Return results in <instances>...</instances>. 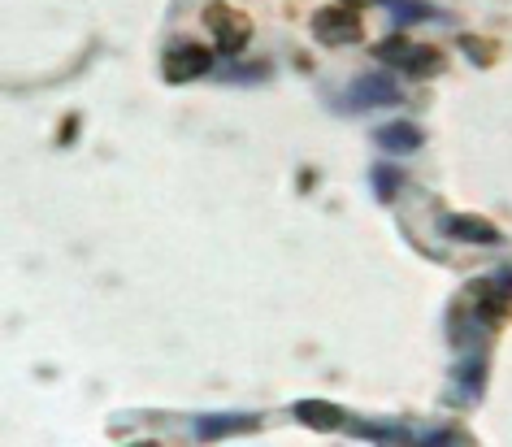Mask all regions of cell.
<instances>
[{
  "mask_svg": "<svg viewBox=\"0 0 512 447\" xmlns=\"http://www.w3.org/2000/svg\"><path fill=\"white\" fill-rule=\"evenodd\" d=\"M313 40L322 48H348V44H361L365 40V22L352 5H326L313 14Z\"/></svg>",
  "mask_w": 512,
  "mask_h": 447,
  "instance_id": "cell-1",
  "label": "cell"
},
{
  "mask_svg": "<svg viewBox=\"0 0 512 447\" xmlns=\"http://www.w3.org/2000/svg\"><path fill=\"white\" fill-rule=\"evenodd\" d=\"M204 27L213 31V40H217V48L222 53H243L248 48V40H252V18L243 14V9H235V5H226V0H213L209 9H204Z\"/></svg>",
  "mask_w": 512,
  "mask_h": 447,
  "instance_id": "cell-2",
  "label": "cell"
},
{
  "mask_svg": "<svg viewBox=\"0 0 512 447\" xmlns=\"http://www.w3.org/2000/svg\"><path fill=\"white\" fill-rule=\"evenodd\" d=\"M209 70H213V53L204 44H174L161 57L165 83H191V79H204Z\"/></svg>",
  "mask_w": 512,
  "mask_h": 447,
  "instance_id": "cell-3",
  "label": "cell"
},
{
  "mask_svg": "<svg viewBox=\"0 0 512 447\" xmlns=\"http://www.w3.org/2000/svg\"><path fill=\"white\" fill-rule=\"evenodd\" d=\"M400 100V87H395L391 74H361L348 92L352 109H374V105H395Z\"/></svg>",
  "mask_w": 512,
  "mask_h": 447,
  "instance_id": "cell-4",
  "label": "cell"
},
{
  "mask_svg": "<svg viewBox=\"0 0 512 447\" xmlns=\"http://www.w3.org/2000/svg\"><path fill=\"white\" fill-rule=\"evenodd\" d=\"M374 144L382 152H417L421 144H426V131H421L417 122H387V126H378L374 131Z\"/></svg>",
  "mask_w": 512,
  "mask_h": 447,
  "instance_id": "cell-5",
  "label": "cell"
},
{
  "mask_svg": "<svg viewBox=\"0 0 512 447\" xmlns=\"http://www.w3.org/2000/svg\"><path fill=\"white\" fill-rule=\"evenodd\" d=\"M261 426L256 413H213L196 421V439H226V434H248Z\"/></svg>",
  "mask_w": 512,
  "mask_h": 447,
  "instance_id": "cell-6",
  "label": "cell"
},
{
  "mask_svg": "<svg viewBox=\"0 0 512 447\" xmlns=\"http://www.w3.org/2000/svg\"><path fill=\"white\" fill-rule=\"evenodd\" d=\"M291 413H296L309 430H343V426L352 421L339 404H330V400H300L296 408H291Z\"/></svg>",
  "mask_w": 512,
  "mask_h": 447,
  "instance_id": "cell-7",
  "label": "cell"
},
{
  "mask_svg": "<svg viewBox=\"0 0 512 447\" xmlns=\"http://www.w3.org/2000/svg\"><path fill=\"white\" fill-rule=\"evenodd\" d=\"M443 235L465 239V244H499V226L482 222V217H469V213H452V217H443Z\"/></svg>",
  "mask_w": 512,
  "mask_h": 447,
  "instance_id": "cell-8",
  "label": "cell"
},
{
  "mask_svg": "<svg viewBox=\"0 0 512 447\" xmlns=\"http://www.w3.org/2000/svg\"><path fill=\"white\" fill-rule=\"evenodd\" d=\"M400 70L408 79H439V74H447V57H443V48H434V44H413V53H408Z\"/></svg>",
  "mask_w": 512,
  "mask_h": 447,
  "instance_id": "cell-9",
  "label": "cell"
},
{
  "mask_svg": "<svg viewBox=\"0 0 512 447\" xmlns=\"http://www.w3.org/2000/svg\"><path fill=\"white\" fill-rule=\"evenodd\" d=\"M456 382L465 387L469 400H478V395H482V382H486V356H482V348H478V352H469L465 361L456 365Z\"/></svg>",
  "mask_w": 512,
  "mask_h": 447,
  "instance_id": "cell-10",
  "label": "cell"
},
{
  "mask_svg": "<svg viewBox=\"0 0 512 447\" xmlns=\"http://www.w3.org/2000/svg\"><path fill=\"white\" fill-rule=\"evenodd\" d=\"M413 44H417V40H404V35H387L382 44H374V61H382V66H395V70H400L404 61H408V53H413Z\"/></svg>",
  "mask_w": 512,
  "mask_h": 447,
  "instance_id": "cell-11",
  "label": "cell"
},
{
  "mask_svg": "<svg viewBox=\"0 0 512 447\" xmlns=\"http://www.w3.org/2000/svg\"><path fill=\"white\" fill-rule=\"evenodd\" d=\"M460 48H465V57L473 66H495L499 61V44L486 40V35H460Z\"/></svg>",
  "mask_w": 512,
  "mask_h": 447,
  "instance_id": "cell-12",
  "label": "cell"
},
{
  "mask_svg": "<svg viewBox=\"0 0 512 447\" xmlns=\"http://www.w3.org/2000/svg\"><path fill=\"white\" fill-rule=\"evenodd\" d=\"M369 178H374V196L378 200H395V191L404 187V174L395 170V165H374V174Z\"/></svg>",
  "mask_w": 512,
  "mask_h": 447,
  "instance_id": "cell-13",
  "label": "cell"
},
{
  "mask_svg": "<svg viewBox=\"0 0 512 447\" xmlns=\"http://www.w3.org/2000/svg\"><path fill=\"white\" fill-rule=\"evenodd\" d=\"M391 14L400 22H421V18H434V9H426L421 0H391Z\"/></svg>",
  "mask_w": 512,
  "mask_h": 447,
  "instance_id": "cell-14",
  "label": "cell"
},
{
  "mask_svg": "<svg viewBox=\"0 0 512 447\" xmlns=\"http://www.w3.org/2000/svg\"><path fill=\"white\" fill-rule=\"evenodd\" d=\"M426 443H469V434L465 430H434V434H426Z\"/></svg>",
  "mask_w": 512,
  "mask_h": 447,
  "instance_id": "cell-15",
  "label": "cell"
},
{
  "mask_svg": "<svg viewBox=\"0 0 512 447\" xmlns=\"http://www.w3.org/2000/svg\"><path fill=\"white\" fill-rule=\"evenodd\" d=\"M74 131H79V118H70V122H66V131H61V144H70Z\"/></svg>",
  "mask_w": 512,
  "mask_h": 447,
  "instance_id": "cell-16",
  "label": "cell"
},
{
  "mask_svg": "<svg viewBox=\"0 0 512 447\" xmlns=\"http://www.w3.org/2000/svg\"><path fill=\"white\" fill-rule=\"evenodd\" d=\"M313 183H317V174H313V170H304V174H300V191H309Z\"/></svg>",
  "mask_w": 512,
  "mask_h": 447,
  "instance_id": "cell-17",
  "label": "cell"
},
{
  "mask_svg": "<svg viewBox=\"0 0 512 447\" xmlns=\"http://www.w3.org/2000/svg\"><path fill=\"white\" fill-rule=\"evenodd\" d=\"M343 5H352V9H356V5H391V0H343Z\"/></svg>",
  "mask_w": 512,
  "mask_h": 447,
  "instance_id": "cell-18",
  "label": "cell"
}]
</instances>
